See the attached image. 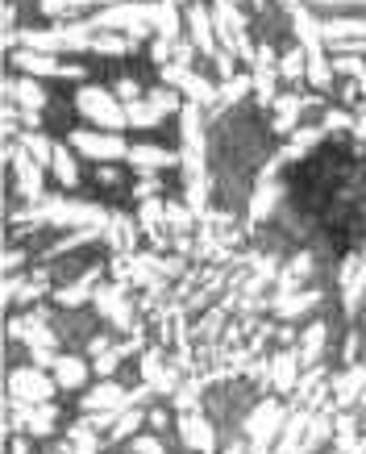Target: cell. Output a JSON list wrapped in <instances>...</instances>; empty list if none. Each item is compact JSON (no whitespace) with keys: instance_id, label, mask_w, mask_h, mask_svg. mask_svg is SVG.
I'll return each instance as SVG.
<instances>
[{"instance_id":"1","label":"cell","mask_w":366,"mask_h":454,"mask_svg":"<svg viewBox=\"0 0 366 454\" xmlns=\"http://www.w3.org/2000/svg\"><path fill=\"white\" fill-rule=\"evenodd\" d=\"M21 225H29V221H38V225H55V230H67V225H75V230H88V225H109V213L100 205H83V200H42L34 213H21Z\"/></svg>"},{"instance_id":"2","label":"cell","mask_w":366,"mask_h":454,"mask_svg":"<svg viewBox=\"0 0 366 454\" xmlns=\"http://www.w3.org/2000/svg\"><path fill=\"white\" fill-rule=\"evenodd\" d=\"M159 9L163 4H134V0H125V4H113V9H105V13H96L88 26L100 34V29H121V34H129V38H146L150 29H159Z\"/></svg>"},{"instance_id":"3","label":"cell","mask_w":366,"mask_h":454,"mask_svg":"<svg viewBox=\"0 0 366 454\" xmlns=\"http://www.w3.org/2000/svg\"><path fill=\"white\" fill-rule=\"evenodd\" d=\"M75 109L96 125V129H113V134H121L125 125H129V113H125V100L109 88H92V83H83L80 92H75Z\"/></svg>"},{"instance_id":"4","label":"cell","mask_w":366,"mask_h":454,"mask_svg":"<svg viewBox=\"0 0 366 454\" xmlns=\"http://www.w3.org/2000/svg\"><path fill=\"white\" fill-rule=\"evenodd\" d=\"M96 42L92 26H55V29H26L21 46L29 51H46V55H63V51H83Z\"/></svg>"},{"instance_id":"5","label":"cell","mask_w":366,"mask_h":454,"mask_svg":"<svg viewBox=\"0 0 366 454\" xmlns=\"http://www.w3.org/2000/svg\"><path fill=\"white\" fill-rule=\"evenodd\" d=\"M71 151L92 159V163H117L129 154V146L113 129H71Z\"/></svg>"},{"instance_id":"6","label":"cell","mask_w":366,"mask_h":454,"mask_svg":"<svg viewBox=\"0 0 366 454\" xmlns=\"http://www.w3.org/2000/svg\"><path fill=\"white\" fill-rule=\"evenodd\" d=\"M58 380L46 375V367H17L9 375V392H13L17 404H51Z\"/></svg>"},{"instance_id":"7","label":"cell","mask_w":366,"mask_h":454,"mask_svg":"<svg viewBox=\"0 0 366 454\" xmlns=\"http://www.w3.org/2000/svg\"><path fill=\"white\" fill-rule=\"evenodd\" d=\"M13 63L26 75H51V80H83V67L80 63H63L58 55H46V51H29V46H21L13 55Z\"/></svg>"},{"instance_id":"8","label":"cell","mask_w":366,"mask_h":454,"mask_svg":"<svg viewBox=\"0 0 366 454\" xmlns=\"http://www.w3.org/2000/svg\"><path fill=\"white\" fill-rule=\"evenodd\" d=\"M175 109H183V100H179L175 88H154L150 97L134 100V105H125L129 125H159L167 113H175Z\"/></svg>"},{"instance_id":"9","label":"cell","mask_w":366,"mask_h":454,"mask_svg":"<svg viewBox=\"0 0 366 454\" xmlns=\"http://www.w3.org/2000/svg\"><path fill=\"white\" fill-rule=\"evenodd\" d=\"M284 426H287V413H284V404H279V400H262L254 413H250V421H245L254 450H267L275 434H284Z\"/></svg>"},{"instance_id":"10","label":"cell","mask_w":366,"mask_h":454,"mask_svg":"<svg viewBox=\"0 0 366 454\" xmlns=\"http://www.w3.org/2000/svg\"><path fill=\"white\" fill-rule=\"evenodd\" d=\"M163 80L171 83V88H179V92H183L191 105H213V100L221 97L213 83L200 80V75H196L191 67H183V63H167V67H163Z\"/></svg>"},{"instance_id":"11","label":"cell","mask_w":366,"mask_h":454,"mask_svg":"<svg viewBox=\"0 0 366 454\" xmlns=\"http://www.w3.org/2000/svg\"><path fill=\"white\" fill-rule=\"evenodd\" d=\"M4 154H9V163H13V171H17V188H21V196H26L29 205H42V171H46V167H42L26 146H17V151L9 146Z\"/></svg>"},{"instance_id":"12","label":"cell","mask_w":366,"mask_h":454,"mask_svg":"<svg viewBox=\"0 0 366 454\" xmlns=\"http://www.w3.org/2000/svg\"><path fill=\"white\" fill-rule=\"evenodd\" d=\"M179 438H183V446L196 454H213V446H217V434L208 426V417L196 413V409H188V413L179 417Z\"/></svg>"},{"instance_id":"13","label":"cell","mask_w":366,"mask_h":454,"mask_svg":"<svg viewBox=\"0 0 366 454\" xmlns=\"http://www.w3.org/2000/svg\"><path fill=\"white\" fill-rule=\"evenodd\" d=\"M134 404V392H125L121 384H100L92 387L88 396H83V413H121V409H129Z\"/></svg>"},{"instance_id":"14","label":"cell","mask_w":366,"mask_h":454,"mask_svg":"<svg viewBox=\"0 0 366 454\" xmlns=\"http://www.w3.org/2000/svg\"><path fill=\"white\" fill-rule=\"evenodd\" d=\"M96 309L105 313V321H113L121 333H129L134 325V313H129V301H125L121 288H96Z\"/></svg>"},{"instance_id":"15","label":"cell","mask_w":366,"mask_h":454,"mask_svg":"<svg viewBox=\"0 0 366 454\" xmlns=\"http://www.w3.org/2000/svg\"><path fill=\"white\" fill-rule=\"evenodd\" d=\"M362 296H366V262L346 259V267H341V304H346V313H358Z\"/></svg>"},{"instance_id":"16","label":"cell","mask_w":366,"mask_h":454,"mask_svg":"<svg viewBox=\"0 0 366 454\" xmlns=\"http://www.w3.org/2000/svg\"><path fill=\"white\" fill-rule=\"evenodd\" d=\"M321 34L333 46H350V42H366V17H329L321 21Z\"/></svg>"},{"instance_id":"17","label":"cell","mask_w":366,"mask_h":454,"mask_svg":"<svg viewBox=\"0 0 366 454\" xmlns=\"http://www.w3.org/2000/svg\"><path fill=\"white\" fill-rule=\"evenodd\" d=\"M188 26H191V46L208 59L217 55L221 46H217V34H213V21H208V9H204V4H191L188 9Z\"/></svg>"},{"instance_id":"18","label":"cell","mask_w":366,"mask_h":454,"mask_svg":"<svg viewBox=\"0 0 366 454\" xmlns=\"http://www.w3.org/2000/svg\"><path fill=\"white\" fill-rule=\"evenodd\" d=\"M125 159H129V163H134L142 176H154V171H163V167L183 163L179 154L163 151V146H129V154H125Z\"/></svg>"},{"instance_id":"19","label":"cell","mask_w":366,"mask_h":454,"mask_svg":"<svg viewBox=\"0 0 366 454\" xmlns=\"http://www.w3.org/2000/svg\"><path fill=\"white\" fill-rule=\"evenodd\" d=\"M271 384L279 392H296L300 387V355L296 350H279L271 358Z\"/></svg>"},{"instance_id":"20","label":"cell","mask_w":366,"mask_h":454,"mask_svg":"<svg viewBox=\"0 0 366 454\" xmlns=\"http://www.w3.org/2000/svg\"><path fill=\"white\" fill-rule=\"evenodd\" d=\"M333 396H338L341 404H354V400L366 396V363H354L350 372H341L338 380H333Z\"/></svg>"},{"instance_id":"21","label":"cell","mask_w":366,"mask_h":454,"mask_svg":"<svg viewBox=\"0 0 366 454\" xmlns=\"http://www.w3.org/2000/svg\"><path fill=\"white\" fill-rule=\"evenodd\" d=\"M51 375L58 380V387H67V392H75V387H83V380H88V363L75 355H58L55 367H51Z\"/></svg>"},{"instance_id":"22","label":"cell","mask_w":366,"mask_h":454,"mask_svg":"<svg viewBox=\"0 0 366 454\" xmlns=\"http://www.w3.org/2000/svg\"><path fill=\"white\" fill-rule=\"evenodd\" d=\"M4 92H9V100H17V105H21V109H29V113L46 109V100H51L38 83L29 80V75H26V80H9V83H4Z\"/></svg>"},{"instance_id":"23","label":"cell","mask_w":366,"mask_h":454,"mask_svg":"<svg viewBox=\"0 0 366 454\" xmlns=\"http://www.w3.org/2000/svg\"><path fill=\"white\" fill-rule=\"evenodd\" d=\"M17 421L29 434H51L55 429V409L51 404H17Z\"/></svg>"},{"instance_id":"24","label":"cell","mask_w":366,"mask_h":454,"mask_svg":"<svg viewBox=\"0 0 366 454\" xmlns=\"http://www.w3.org/2000/svg\"><path fill=\"white\" fill-rule=\"evenodd\" d=\"M304 105H308L304 97H279L275 100V129H279V134H296Z\"/></svg>"},{"instance_id":"25","label":"cell","mask_w":366,"mask_h":454,"mask_svg":"<svg viewBox=\"0 0 366 454\" xmlns=\"http://www.w3.org/2000/svg\"><path fill=\"white\" fill-rule=\"evenodd\" d=\"M96 276H100V271H88L83 279H75V284H67V288H58L55 301L67 304V309H75V304H83V301H96Z\"/></svg>"},{"instance_id":"26","label":"cell","mask_w":366,"mask_h":454,"mask_svg":"<svg viewBox=\"0 0 366 454\" xmlns=\"http://www.w3.org/2000/svg\"><path fill=\"white\" fill-rule=\"evenodd\" d=\"M51 171H55V179L63 184V188H75V184H80V163H75V151H71V146H58Z\"/></svg>"},{"instance_id":"27","label":"cell","mask_w":366,"mask_h":454,"mask_svg":"<svg viewBox=\"0 0 366 454\" xmlns=\"http://www.w3.org/2000/svg\"><path fill=\"white\" fill-rule=\"evenodd\" d=\"M113 9V4H125V0H38V9L42 13H51V17H63V13H75V9Z\"/></svg>"},{"instance_id":"28","label":"cell","mask_w":366,"mask_h":454,"mask_svg":"<svg viewBox=\"0 0 366 454\" xmlns=\"http://www.w3.org/2000/svg\"><path fill=\"white\" fill-rule=\"evenodd\" d=\"M279 205V184H271V176H262V184H258V192H254V200H250V217L254 221H262L271 208Z\"/></svg>"},{"instance_id":"29","label":"cell","mask_w":366,"mask_h":454,"mask_svg":"<svg viewBox=\"0 0 366 454\" xmlns=\"http://www.w3.org/2000/svg\"><path fill=\"white\" fill-rule=\"evenodd\" d=\"M146 421V413L137 409V404H129V409H121L117 413V421H113V429H109V438L113 442H125V438H134V429Z\"/></svg>"},{"instance_id":"30","label":"cell","mask_w":366,"mask_h":454,"mask_svg":"<svg viewBox=\"0 0 366 454\" xmlns=\"http://www.w3.org/2000/svg\"><path fill=\"white\" fill-rule=\"evenodd\" d=\"M321 350H325V325H321V321H316V325H308V333H304V342H300V363H316V358H321Z\"/></svg>"},{"instance_id":"31","label":"cell","mask_w":366,"mask_h":454,"mask_svg":"<svg viewBox=\"0 0 366 454\" xmlns=\"http://www.w3.org/2000/svg\"><path fill=\"white\" fill-rule=\"evenodd\" d=\"M142 375H146V387H154V392H167V387H171V372L163 367V358L159 355L142 358Z\"/></svg>"},{"instance_id":"32","label":"cell","mask_w":366,"mask_h":454,"mask_svg":"<svg viewBox=\"0 0 366 454\" xmlns=\"http://www.w3.org/2000/svg\"><path fill=\"white\" fill-rule=\"evenodd\" d=\"M21 146H26V151L34 154V159H38L46 171H51V163H55V151H58V146L46 138V134H26V138H21Z\"/></svg>"},{"instance_id":"33","label":"cell","mask_w":366,"mask_h":454,"mask_svg":"<svg viewBox=\"0 0 366 454\" xmlns=\"http://www.w3.org/2000/svg\"><path fill=\"white\" fill-rule=\"evenodd\" d=\"M279 75H284V80L308 75V55H304V46H296V51H287V55L279 59Z\"/></svg>"},{"instance_id":"34","label":"cell","mask_w":366,"mask_h":454,"mask_svg":"<svg viewBox=\"0 0 366 454\" xmlns=\"http://www.w3.org/2000/svg\"><path fill=\"white\" fill-rule=\"evenodd\" d=\"M92 51L96 55H129V51H134V42L121 38V34H96Z\"/></svg>"},{"instance_id":"35","label":"cell","mask_w":366,"mask_h":454,"mask_svg":"<svg viewBox=\"0 0 366 454\" xmlns=\"http://www.w3.org/2000/svg\"><path fill=\"white\" fill-rule=\"evenodd\" d=\"M109 238H113V247L129 250V247H134V221H125V217H109Z\"/></svg>"},{"instance_id":"36","label":"cell","mask_w":366,"mask_h":454,"mask_svg":"<svg viewBox=\"0 0 366 454\" xmlns=\"http://www.w3.org/2000/svg\"><path fill=\"white\" fill-rule=\"evenodd\" d=\"M316 301H321L316 292H296L292 301H279V313H284V317H296V313H304V309H312Z\"/></svg>"},{"instance_id":"37","label":"cell","mask_w":366,"mask_h":454,"mask_svg":"<svg viewBox=\"0 0 366 454\" xmlns=\"http://www.w3.org/2000/svg\"><path fill=\"white\" fill-rule=\"evenodd\" d=\"M213 63H217V75H221V80H233V51H225V46H221L217 55H213Z\"/></svg>"},{"instance_id":"38","label":"cell","mask_w":366,"mask_h":454,"mask_svg":"<svg viewBox=\"0 0 366 454\" xmlns=\"http://www.w3.org/2000/svg\"><path fill=\"white\" fill-rule=\"evenodd\" d=\"M129 454H167V450H163V442H159V438H137Z\"/></svg>"},{"instance_id":"39","label":"cell","mask_w":366,"mask_h":454,"mask_svg":"<svg viewBox=\"0 0 366 454\" xmlns=\"http://www.w3.org/2000/svg\"><path fill=\"white\" fill-rule=\"evenodd\" d=\"M117 97H121L125 105H134V100H142V88H137L134 80H121L117 83Z\"/></svg>"},{"instance_id":"40","label":"cell","mask_w":366,"mask_h":454,"mask_svg":"<svg viewBox=\"0 0 366 454\" xmlns=\"http://www.w3.org/2000/svg\"><path fill=\"white\" fill-rule=\"evenodd\" d=\"M21 262H26V254H21V250H9V254H4V271H17Z\"/></svg>"},{"instance_id":"41","label":"cell","mask_w":366,"mask_h":454,"mask_svg":"<svg viewBox=\"0 0 366 454\" xmlns=\"http://www.w3.org/2000/svg\"><path fill=\"white\" fill-rule=\"evenodd\" d=\"M117 179H121V171H117V167H109V163L100 167V184H109V188H113Z\"/></svg>"},{"instance_id":"42","label":"cell","mask_w":366,"mask_h":454,"mask_svg":"<svg viewBox=\"0 0 366 454\" xmlns=\"http://www.w3.org/2000/svg\"><path fill=\"white\" fill-rule=\"evenodd\" d=\"M146 421H150V426H159V429H163V426H167V413H163V409H150Z\"/></svg>"},{"instance_id":"43","label":"cell","mask_w":366,"mask_h":454,"mask_svg":"<svg viewBox=\"0 0 366 454\" xmlns=\"http://www.w3.org/2000/svg\"><path fill=\"white\" fill-rule=\"evenodd\" d=\"M316 4H341V0H316ZM350 4H366V0H350Z\"/></svg>"},{"instance_id":"44","label":"cell","mask_w":366,"mask_h":454,"mask_svg":"<svg viewBox=\"0 0 366 454\" xmlns=\"http://www.w3.org/2000/svg\"><path fill=\"white\" fill-rule=\"evenodd\" d=\"M13 454H26V442H21V438L13 442Z\"/></svg>"},{"instance_id":"45","label":"cell","mask_w":366,"mask_h":454,"mask_svg":"<svg viewBox=\"0 0 366 454\" xmlns=\"http://www.w3.org/2000/svg\"><path fill=\"white\" fill-rule=\"evenodd\" d=\"M362 409H366V396H362Z\"/></svg>"}]
</instances>
